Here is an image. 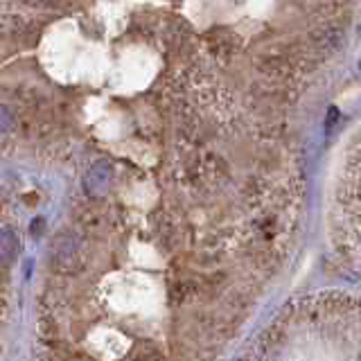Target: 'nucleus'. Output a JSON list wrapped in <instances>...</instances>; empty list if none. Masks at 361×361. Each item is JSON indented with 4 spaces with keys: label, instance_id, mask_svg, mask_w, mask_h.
Instances as JSON below:
<instances>
[{
    "label": "nucleus",
    "instance_id": "f257e3e1",
    "mask_svg": "<svg viewBox=\"0 0 361 361\" xmlns=\"http://www.w3.org/2000/svg\"><path fill=\"white\" fill-rule=\"evenodd\" d=\"M334 240L361 271V131L343 156L334 197Z\"/></svg>",
    "mask_w": 361,
    "mask_h": 361
},
{
    "label": "nucleus",
    "instance_id": "f03ea898",
    "mask_svg": "<svg viewBox=\"0 0 361 361\" xmlns=\"http://www.w3.org/2000/svg\"><path fill=\"white\" fill-rule=\"evenodd\" d=\"M111 165L106 161H97L93 167L88 169V174L84 178V188L90 197H102V195H106V190H109V183H111Z\"/></svg>",
    "mask_w": 361,
    "mask_h": 361
},
{
    "label": "nucleus",
    "instance_id": "7ed1b4c3",
    "mask_svg": "<svg viewBox=\"0 0 361 361\" xmlns=\"http://www.w3.org/2000/svg\"><path fill=\"white\" fill-rule=\"evenodd\" d=\"M18 253V237L11 228L0 231V262H11Z\"/></svg>",
    "mask_w": 361,
    "mask_h": 361
},
{
    "label": "nucleus",
    "instance_id": "20e7f679",
    "mask_svg": "<svg viewBox=\"0 0 361 361\" xmlns=\"http://www.w3.org/2000/svg\"><path fill=\"white\" fill-rule=\"evenodd\" d=\"M11 127H14V118H11L7 106L0 104V131H9Z\"/></svg>",
    "mask_w": 361,
    "mask_h": 361
}]
</instances>
